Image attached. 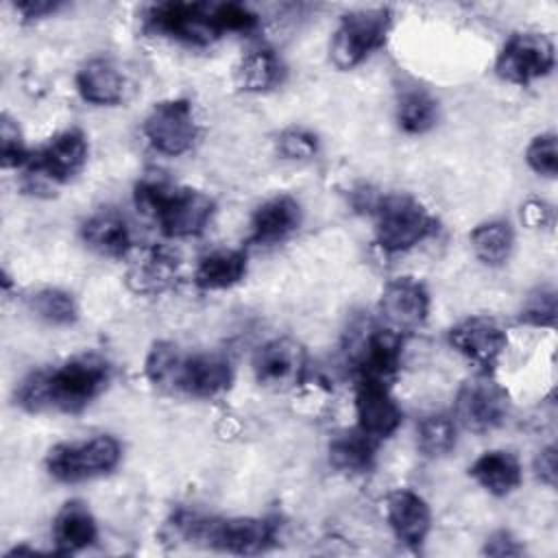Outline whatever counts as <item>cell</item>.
Wrapping results in <instances>:
<instances>
[{"label": "cell", "mask_w": 558, "mask_h": 558, "mask_svg": "<svg viewBox=\"0 0 558 558\" xmlns=\"http://www.w3.org/2000/svg\"><path fill=\"white\" fill-rule=\"evenodd\" d=\"M379 314L386 327L403 333L425 323L429 314L427 288L414 277H397L386 283L379 299Z\"/></svg>", "instance_id": "16"}, {"label": "cell", "mask_w": 558, "mask_h": 558, "mask_svg": "<svg viewBox=\"0 0 558 558\" xmlns=\"http://www.w3.org/2000/svg\"><path fill=\"white\" fill-rule=\"evenodd\" d=\"M449 344L469 362L477 364L482 373H490L506 351L508 336L497 320L488 316H469L453 325L447 333Z\"/></svg>", "instance_id": "15"}, {"label": "cell", "mask_w": 558, "mask_h": 558, "mask_svg": "<svg viewBox=\"0 0 558 558\" xmlns=\"http://www.w3.org/2000/svg\"><path fill=\"white\" fill-rule=\"evenodd\" d=\"M98 536L96 519L83 501H65L52 521V541L59 554H74Z\"/></svg>", "instance_id": "20"}, {"label": "cell", "mask_w": 558, "mask_h": 558, "mask_svg": "<svg viewBox=\"0 0 558 558\" xmlns=\"http://www.w3.org/2000/svg\"><path fill=\"white\" fill-rule=\"evenodd\" d=\"M144 373L150 384L170 392L209 399L231 386L233 371L218 353H183L174 342H155L146 355Z\"/></svg>", "instance_id": "2"}, {"label": "cell", "mask_w": 558, "mask_h": 558, "mask_svg": "<svg viewBox=\"0 0 558 558\" xmlns=\"http://www.w3.org/2000/svg\"><path fill=\"white\" fill-rule=\"evenodd\" d=\"M120 458L122 447L118 438L98 434L87 440L54 445L46 456V469L59 482H83L113 471Z\"/></svg>", "instance_id": "7"}, {"label": "cell", "mask_w": 558, "mask_h": 558, "mask_svg": "<svg viewBox=\"0 0 558 558\" xmlns=\"http://www.w3.org/2000/svg\"><path fill=\"white\" fill-rule=\"evenodd\" d=\"M386 519L405 545H421L432 527V510L427 501L408 488H397L386 497Z\"/></svg>", "instance_id": "18"}, {"label": "cell", "mask_w": 558, "mask_h": 558, "mask_svg": "<svg viewBox=\"0 0 558 558\" xmlns=\"http://www.w3.org/2000/svg\"><path fill=\"white\" fill-rule=\"evenodd\" d=\"M144 135L163 155L177 157L187 153L198 135L192 102L185 98L157 102L144 120Z\"/></svg>", "instance_id": "11"}, {"label": "cell", "mask_w": 558, "mask_h": 558, "mask_svg": "<svg viewBox=\"0 0 558 558\" xmlns=\"http://www.w3.org/2000/svg\"><path fill=\"white\" fill-rule=\"evenodd\" d=\"M377 442L379 440L366 436L360 427L342 432L329 442V460L340 471L364 473L373 466Z\"/></svg>", "instance_id": "26"}, {"label": "cell", "mask_w": 558, "mask_h": 558, "mask_svg": "<svg viewBox=\"0 0 558 558\" xmlns=\"http://www.w3.org/2000/svg\"><path fill=\"white\" fill-rule=\"evenodd\" d=\"M111 364L98 353H83L57 368L31 373L15 390V401L28 412H81L109 384Z\"/></svg>", "instance_id": "1"}, {"label": "cell", "mask_w": 558, "mask_h": 558, "mask_svg": "<svg viewBox=\"0 0 558 558\" xmlns=\"http://www.w3.org/2000/svg\"><path fill=\"white\" fill-rule=\"evenodd\" d=\"M279 153L286 159H294V161H305L312 159L318 150V142L316 135H312L305 129H288L279 135Z\"/></svg>", "instance_id": "36"}, {"label": "cell", "mask_w": 558, "mask_h": 558, "mask_svg": "<svg viewBox=\"0 0 558 558\" xmlns=\"http://www.w3.org/2000/svg\"><path fill=\"white\" fill-rule=\"evenodd\" d=\"M484 554H488V556H519V554H523V547L519 545V541L510 532L499 530V532H495L486 538Z\"/></svg>", "instance_id": "37"}, {"label": "cell", "mask_w": 558, "mask_h": 558, "mask_svg": "<svg viewBox=\"0 0 558 558\" xmlns=\"http://www.w3.org/2000/svg\"><path fill=\"white\" fill-rule=\"evenodd\" d=\"M179 279V259L166 248L144 251L129 270V283L135 292L159 294Z\"/></svg>", "instance_id": "23"}, {"label": "cell", "mask_w": 558, "mask_h": 558, "mask_svg": "<svg viewBox=\"0 0 558 558\" xmlns=\"http://www.w3.org/2000/svg\"><path fill=\"white\" fill-rule=\"evenodd\" d=\"M303 211L294 196L277 194L264 201L251 218V242L275 244L292 235L301 225Z\"/></svg>", "instance_id": "19"}, {"label": "cell", "mask_w": 558, "mask_h": 558, "mask_svg": "<svg viewBox=\"0 0 558 558\" xmlns=\"http://www.w3.org/2000/svg\"><path fill=\"white\" fill-rule=\"evenodd\" d=\"M534 471H536V477L547 486L556 484V447L554 445H547L536 453Z\"/></svg>", "instance_id": "39"}, {"label": "cell", "mask_w": 558, "mask_h": 558, "mask_svg": "<svg viewBox=\"0 0 558 558\" xmlns=\"http://www.w3.org/2000/svg\"><path fill=\"white\" fill-rule=\"evenodd\" d=\"M244 275L246 253L240 248H220L198 262L194 270V283L201 290H225L240 283Z\"/></svg>", "instance_id": "25"}, {"label": "cell", "mask_w": 558, "mask_h": 558, "mask_svg": "<svg viewBox=\"0 0 558 558\" xmlns=\"http://www.w3.org/2000/svg\"><path fill=\"white\" fill-rule=\"evenodd\" d=\"M512 244L514 233L504 220H488L471 231L473 253L488 266H501L510 257Z\"/></svg>", "instance_id": "28"}, {"label": "cell", "mask_w": 558, "mask_h": 558, "mask_svg": "<svg viewBox=\"0 0 558 558\" xmlns=\"http://www.w3.org/2000/svg\"><path fill=\"white\" fill-rule=\"evenodd\" d=\"M401 347L403 338L399 331L362 318L349 327L344 353L360 379L388 384L399 368Z\"/></svg>", "instance_id": "6"}, {"label": "cell", "mask_w": 558, "mask_h": 558, "mask_svg": "<svg viewBox=\"0 0 558 558\" xmlns=\"http://www.w3.org/2000/svg\"><path fill=\"white\" fill-rule=\"evenodd\" d=\"M510 410L508 392L490 377L480 373L466 379L456 395V418L464 429L486 434L497 429Z\"/></svg>", "instance_id": "10"}, {"label": "cell", "mask_w": 558, "mask_h": 558, "mask_svg": "<svg viewBox=\"0 0 558 558\" xmlns=\"http://www.w3.org/2000/svg\"><path fill=\"white\" fill-rule=\"evenodd\" d=\"M81 238L89 248L107 257H124L133 244L126 220L113 209L89 216L81 225Z\"/></svg>", "instance_id": "21"}, {"label": "cell", "mask_w": 558, "mask_h": 558, "mask_svg": "<svg viewBox=\"0 0 558 558\" xmlns=\"http://www.w3.org/2000/svg\"><path fill=\"white\" fill-rule=\"evenodd\" d=\"M392 13L388 7L344 13L331 39V59L340 70H351L386 44Z\"/></svg>", "instance_id": "8"}, {"label": "cell", "mask_w": 558, "mask_h": 558, "mask_svg": "<svg viewBox=\"0 0 558 558\" xmlns=\"http://www.w3.org/2000/svg\"><path fill=\"white\" fill-rule=\"evenodd\" d=\"M59 7H61L59 2H50V0H28V2L15 4L17 13H22L24 20H39L48 13H54Z\"/></svg>", "instance_id": "40"}, {"label": "cell", "mask_w": 558, "mask_h": 558, "mask_svg": "<svg viewBox=\"0 0 558 558\" xmlns=\"http://www.w3.org/2000/svg\"><path fill=\"white\" fill-rule=\"evenodd\" d=\"M281 78L283 63L270 48L248 50L235 70L238 87L244 92H266L279 85Z\"/></svg>", "instance_id": "27"}, {"label": "cell", "mask_w": 558, "mask_h": 558, "mask_svg": "<svg viewBox=\"0 0 558 558\" xmlns=\"http://www.w3.org/2000/svg\"><path fill=\"white\" fill-rule=\"evenodd\" d=\"M438 102L423 89H408L397 105V120L405 133L421 135L436 124Z\"/></svg>", "instance_id": "29"}, {"label": "cell", "mask_w": 558, "mask_h": 558, "mask_svg": "<svg viewBox=\"0 0 558 558\" xmlns=\"http://www.w3.org/2000/svg\"><path fill=\"white\" fill-rule=\"evenodd\" d=\"M146 31L192 46H209L222 31L207 2H161L148 9Z\"/></svg>", "instance_id": "9"}, {"label": "cell", "mask_w": 558, "mask_h": 558, "mask_svg": "<svg viewBox=\"0 0 558 558\" xmlns=\"http://www.w3.org/2000/svg\"><path fill=\"white\" fill-rule=\"evenodd\" d=\"M177 527L192 541H205L231 554H259L275 543V523L257 517L201 519L183 514L177 519Z\"/></svg>", "instance_id": "5"}, {"label": "cell", "mask_w": 558, "mask_h": 558, "mask_svg": "<svg viewBox=\"0 0 558 558\" xmlns=\"http://www.w3.org/2000/svg\"><path fill=\"white\" fill-rule=\"evenodd\" d=\"M527 166L543 174V177H556L558 172V153H556V135L554 133H541L536 135L527 150H525Z\"/></svg>", "instance_id": "33"}, {"label": "cell", "mask_w": 558, "mask_h": 558, "mask_svg": "<svg viewBox=\"0 0 558 558\" xmlns=\"http://www.w3.org/2000/svg\"><path fill=\"white\" fill-rule=\"evenodd\" d=\"M135 203L150 214L170 238L198 235L214 214L211 196L192 187H172L161 179L140 181Z\"/></svg>", "instance_id": "3"}, {"label": "cell", "mask_w": 558, "mask_h": 558, "mask_svg": "<svg viewBox=\"0 0 558 558\" xmlns=\"http://www.w3.org/2000/svg\"><path fill=\"white\" fill-rule=\"evenodd\" d=\"M469 475L484 490H488L490 495H497V497L510 495L514 488H519V484L523 480V471H521L517 456L510 451H501V449L482 453L469 466Z\"/></svg>", "instance_id": "22"}, {"label": "cell", "mask_w": 558, "mask_h": 558, "mask_svg": "<svg viewBox=\"0 0 558 558\" xmlns=\"http://www.w3.org/2000/svg\"><path fill=\"white\" fill-rule=\"evenodd\" d=\"M214 15H216V22H218L222 35L225 33H251L259 26L257 13H253L248 7L235 4V2L214 4Z\"/></svg>", "instance_id": "35"}, {"label": "cell", "mask_w": 558, "mask_h": 558, "mask_svg": "<svg viewBox=\"0 0 558 558\" xmlns=\"http://www.w3.org/2000/svg\"><path fill=\"white\" fill-rule=\"evenodd\" d=\"M554 68V46L538 33H514L495 61V72L517 85H527Z\"/></svg>", "instance_id": "12"}, {"label": "cell", "mask_w": 558, "mask_h": 558, "mask_svg": "<svg viewBox=\"0 0 558 558\" xmlns=\"http://www.w3.org/2000/svg\"><path fill=\"white\" fill-rule=\"evenodd\" d=\"M307 368L305 347L292 338H275L262 344L253 357L255 379L272 390H290L303 381Z\"/></svg>", "instance_id": "13"}, {"label": "cell", "mask_w": 558, "mask_h": 558, "mask_svg": "<svg viewBox=\"0 0 558 558\" xmlns=\"http://www.w3.org/2000/svg\"><path fill=\"white\" fill-rule=\"evenodd\" d=\"M28 307L35 316L50 325H72L78 318L74 296L59 288H41L28 296Z\"/></svg>", "instance_id": "30"}, {"label": "cell", "mask_w": 558, "mask_h": 558, "mask_svg": "<svg viewBox=\"0 0 558 558\" xmlns=\"http://www.w3.org/2000/svg\"><path fill=\"white\" fill-rule=\"evenodd\" d=\"M355 416L357 427L375 440L388 438L401 425V408L392 399L388 384L371 379L357 381Z\"/></svg>", "instance_id": "17"}, {"label": "cell", "mask_w": 558, "mask_h": 558, "mask_svg": "<svg viewBox=\"0 0 558 558\" xmlns=\"http://www.w3.org/2000/svg\"><path fill=\"white\" fill-rule=\"evenodd\" d=\"M0 153H2V166L4 168L26 166L31 155H33L24 146L20 126L7 113L2 116V122H0Z\"/></svg>", "instance_id": "34"}, {"label": "cell", "mask_w": 558, "mask_h": 558, "mask_svg": "<svg viewBox=\"0 0 558 558\" xmlns=\"http://www.w3.org/2000/svg\"><path fill=\"white\" fill-rule=\"evenodd\" d=\"M76 89L94 105H118L124 98V76L109 59H92L76 74Z\"/></svg>", "instance_id": "24"}, {"label": "cell", "mask_w": 558, "mask_h": 558, "mask_svg": "<svg viewBox=\"0 0 558 558\" xmlns=\"http://www.w3.org/2000/svg\"><path fill=\"white\" fill-rule=\"evenodd\" d=\"M416 445L429 458L449 453L456 445V423L447 414L425 416L416 427Z\"/></svg>", "instance_id": "31"}, {"label": "cell", "mask_w": 558, "mask_h": 558, "mask_svg": "<svg viewBox=\"0 0 558 558\" xmlns=\"http://www.w3.org/2000/svg\"><path fill=\"white\" fill-rule=\"evenodd\" d=\"M87 161V137L78 129L57 133L46 146L31 155L26 168L28 177L46 179L50 183H65Z\"/></svg>", "instance_id": "14"}, {"label": "cell", "mask_w": 558, "mask_h": 558, "mask_svg": "<svg viewBox=\"0 0 558 558\" xmlns=\"http://www.w3.org/2000/svg\"><path fill=\"white\" fill-rule=\"evenodd\" d=\"M521 220L532 227V229H543L547 225H551V207L543 201H527L523 207H521Z\"/></svg>", "instance_id": "38"}, {"label": "cell", "mask_w": 558, "mask_h": 558, "mask_svg": "<svg viewBox=\"0 0 558 558\" xmlns=\"http://www.w3.org/2000/svg\"><path fill=\"white\" fill-rule=\"evenodd\" d=\"M519 320L532 327H551L556 320V292L551 288H536L523 301Z\"/></svg>", "instance_id": "32"}, {"label": "cell", "mask_w": 558, "mask_h": 558, "mask_svg": "<svg viewBox=\"0 0 558 558\" xmlns=\"http://www.w3.org/2000/svg\"><path fill=\"white\" fill-rule=\"evenodd\" d=\"M375 242L386 253H401L436 231V218L410 194H388L375 201Z\"/></svg>", "instance_id": "4"}]
</instances>
